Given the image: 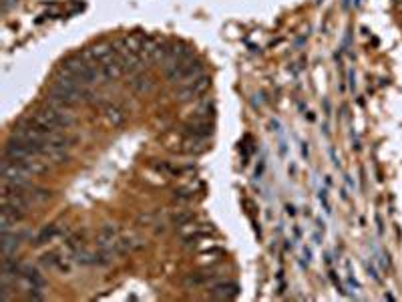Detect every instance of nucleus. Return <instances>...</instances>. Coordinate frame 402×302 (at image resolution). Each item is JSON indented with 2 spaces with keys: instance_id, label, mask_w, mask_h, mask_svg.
Returning a JSON list of instances; mask_svg holds the SVG:
<instances>
[{
  "instance_id": "nucleus-1",
  "label": "nucleus",
  "mask_w": 402,
  "mask_h": 302,
  "mask_svg": "<svg viewBox=\"0 0 402 302\" xmlns=\"http://www.w3.org/2000/svg\"><path fill=\"white\" fill-rule=\"evenodd\" d=\"M165 75H167V79H169L171 83L185 85V83H189V81H193V79H197V77L203 75V65H201L199 61H193V59L189 57V59L179 61V63H175L173 67H169V69L165 71Z\"/></svg>"
},
{
  "instance_id": "nucleus-2",
  "label": "nucleus",
  "mask_w": 402,
  "mask_h": 302,
  "mask_svg": "<svg viewBox=\"0 0 402 302\" xmlns=\"http://www.w3.org/2000/svg\"><path fill=\"white\" fill-rule=\"evenodd\" d=\"M207 87H209V77L201 75V77H197V79H193V81H189V83H185V85L179 87L177 99H179V101L195 99V97H199V95H203V93L207 91Z\"/></svg>"
},
{
  "instance_id": "nucleus-3",
  "label": "nucleus",
  "mask_w": 402,
  "mask_h": 302,
  "mask_svg": "<svg viewBox=\"0 0 402 302\" xmlns=\"http://www.w3.org/2000/svg\"><path fill=\"white\" fill-rule=\"evenodd\" d=\"M238 294H240V286L236 282H221V284H215L211 288L209 298H213V300H234Z\"/></svg>"
},
{
  "instance_id": "nucleus-4",
  "label": "nucleus",
  "mask_w": 402,
  "mask_h": 302,
  "mask_svg": "<svg viewBox=\"0 0 402 302\" xmlns=\"http://www.w3.org/2000/svg\"><path fill=\"white\" fill-rule=\"evenodd\" d=\"M101 67V75H103V79H107V81H115V79H119L121 75L125 73V67H123V63H121V59H113V61H109V63H101L99 65Z\"/></svg>"
},
{
  "instance_id": "nucleus-5",
  "label": "nucleus",
  "mask_w": 402,
  "mask_h": 302,
  "mask_svg": "<svg viewBox=\"0 0 402 302\" xmlns=\"http://www.w3.org/2000/svg\"><path fill=\"white\" fill-rule=\"evenodd\" d=\"M129 87H131L133 91H137V93H147V91L153 89V79H151L149 75H145V73H137V75H133V79L129 81Z\"/></svg>"
},
{
  "instance_id": "nucleus-6",
  "label": "nucleus",
  "mask_w": 402,
  "mask_h": 302,
  "mask_svg": "<svg viewBox=\"0 0 402 302\" xmlns=\"http://www.w3.org/2000/svg\"><path fill=\"white\" fill-rule=\"evenodd\" d=\"M105 115H107L109 123H113V125H121V123L127 119L125 109L119 107V105H107V107H105Z\"/></svg>"
},
{
  "instance_id": "nucleus-7",
  "label": "nucleus",
  "mask_w": 402,
  "mask_h": 302,
  "mask_svg": "<svg viewBox=\"0 0 402 302\" xmlns=\"http://www.w3.org/2000/svg\"><path fill=\"white\" fill-rule=\"evenodd\" d=\"M26 198L31 202H35V204H42V202H46L50 198V191L48 189H42V187H28Z\"/></svg>"
},
{
  "instance_id": "nucleus-8",
  "label": "nucleus",
  "mask_w": 402,
  "mask_h": 302,
  "mask_svg": "<svg viewBox=\"0 0 402 302\" xmlns=\"http://www.w3.org/2000/svg\"><path fill=\"white\" fill-rule=\"evenodd\" d=\"M213 276H217V274H213V272H209V270H205V272H197V274H191V276L185 280V284H189V286H199V284L209 282Z\"/></svg>"
},
{
  "instance_id": "nucleus-9",
  "label": "nucleus",
  "mask_w": 402,
  "mask_h": 302,
  "mask_svg": "<svg viewBox=\"0 0 402 302\" xmlns=\"http://www.w3.org/2000/svg\"><path fill=\"white\" fill-rule=\"evenodd\" d=\"M197 115L195 117H201V119H209V117H213L215 115V105H213V101H203L199 107H197V111H195Z\"/></svg>"
},
{
  "instance_id": "nucleus-10",
  "label": "nucleus",
  "mask_w": 402,
  "mask_h": 302,
  "mask_svg": "<svg viewBox=\"0 0 402 302\" xmlns=\"http://www.w3.org/2000/svg\"><path fill=\"white\" fill-rule=\"evenodd\" d=\"M59 234V230H56V226H46L42 232L39 234V238H37V244H44V242H50L54 236Z\"/></svg>"
},
{
  "instance_id": "nucleus-11",
  "label": "nucleus",
  "mask_w": 402,
  "mask_h": 302,
  "mask_svg": "<svg viewBox=\"0 0 402 302\" xmlns=\"http://www.w3.org/2000/svg\"><path fill=\"white\" fill-rule=\"evenodd\" d=\"M42 264H44V266H48V268H61L63 258H59V254H56V252H48V254H44V256H42Z\"/></svg>"
},
{
  "instance_id": "nucleus-12",
  "label": "nucleus",
  "mask_w": 402,
  "mask_h": 302,
  "mask_svg": "<svg viewBox=\"0 0 402 302\" xmlns=\"http://www.w3.org/2000/svg\"><path fill=\"white\" fill-rule=\"evenodd\" d=\"M171 219H173V224H177V226H187V224L193 219V214H189V212H177Z\"/></svg>"
},
{
  "instance_id": "nucleus-13",
  "label": "nucleus",
  "mask_w": 402,
  "mask_h": 302,
  "mask_svg": "<svg viewBox=\"0 0 402 302\" xmlns=\"http://www.w3.org/2000/svg\"><path fill=\"white\" fill-rule=\"evenodd\" d=\"M175 198H179V200H191L193 198V189L191 187H179V189H175Z\"/></svg>"
},
{
  "instance_id": "nucleus-14",
  "label": "nucleus",
  "mask_w": 402,
  "mask_h": 302,
  "mask_svg": "<svg viewBox=\"0 0 402 302\" xmlns=\"http://www.w3.org/2000/svg\"><path fill=\"white\" fill-rule=\"evenodd\" d=\"M320 202L324 204V210H326V212L330 214L332 210H330V204H328V196H326V189H322V191H320Z\"/></svg>"
},
{
  "instance_id": "nucleus-15",
  "label": "nucleus",
  "mask_w": 402,
  "mask_h": 302,
  "mask_svg": "<svg viewBox=\"0 0 402 302\" xmlns=\"http://www.w3.org/2000/svg\"><path fill=\"white\" fill-rule=\"evenodd\" d=\"M14 4H16V0H2V12H8Z\"/></svg>"
},
{
  "instance_id": "nucleus-16",
  "label": "nucleus",
  "mask_w": 402,
  "mask_h": 302,
  "mask_svg": "<svg viewBox=\"0 0 402 302\" xmlns=\"http://www.w3.org/2000/svg\"><path fill=\"white\" fill-rule=\"evenodd\" d=\"M366 268H368V274H370V276H372V278H374L376 282H380V276L376 274V270H374V266H372V264H366Z\"/></svg>"
},
{
  "instance_id": "nucleus-17",
  "label": "nucleus",
  "mask_w": 402,
  "mask_h": 302,
  "mask_svg": "<svg viewBox=\"0 0 402 302\" xmlns=\"http://www.w3.org/2000/svg\"><path fill=\"white\" fill-rule=\"evenodd\" d=\"M28 298H31V300H42L44 296H42V294H39V292H35V288H33V292L28 294Z\"/></svg>"
},
{
  "instance_id": "nucleus-18",
  "label": "nucleus",
  "mask_w": 402,
  "mask_h": 302,
  "mask_svg": "<svg viewBox=\"0 0 402 302\" xmlns=\"http://www.w3.org/2000/svg\"><path fill=\"white\" fill-rule=\"evenodd\" d=\"M304 256H306V264H310V258H312V252H310V248H304Z\"/></svg>"
},
{
  "instance_id": "nucleus-19",
  "label": "nucleus",
  "mask_w": 402,
  "mask_h": 302,
  "mask_svg": "<svg viewBox=\"0 0 402 302\" xmlns=\"http://www.w3.org/2000/svg\"><path fill=\"white\" fill-rule=\"evenodd\" d=\"M350 87H352V91H354V87H356V79H354V71H350Z\"/></svg>"
},
{
  "instance_id": "nucleus-20",
  "label": "nucleus",
  "mask_w": 402,
  "mask_h": 302,
  "mask_svg": "<svg viewBox=\"0 0 402 302\" xmlns=\"http://www.w3.org/2000/svg\"><path fill=\"white\" fill-rule=\"evenodd\" d=\"M350 6V0H344V8H348Z\"/></svg>"
},
{
  "instance_id": "nucleus-21",
  "label": "nucleus",
  "mask_w": 402,
  "mask_h": 302,
  "mask_svg": "<svg viewBox=\"0 0 402 302\" xmlns=\"http://www.w3.org/2000/svg\"><path fill=\"white\" fill-rule=\"evenodd\" d=\"M396 6H398V8L402 10V0H398V2H396Z\"/></svg>"
}]
</instances>
